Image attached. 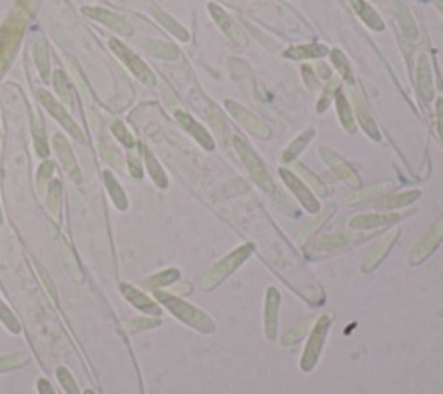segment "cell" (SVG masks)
Listing matches in <instances>:
<instances>
[{"instance_id": "cell-33", "label": "cell", "mask_w": 443, "mask_h": 394, "mask_svg": "<svg viewBox=\"0 0 443 394\" xmlns=\"http://www.w3.org/2000/svg\"><path fill=\"white\" fill-rule=\"evenodd\" d=\"M313 135H315V130H313V128H310V130H305L303 134H299L298 137H296L295 141H293L291 144L288 145V149L282 152V163L295 161V159L298 158V154H302L303 149H305L306 145H309V142L312 141Z\"/></svg>"}, {"instance_id": "cell-19", "label": "cell", "mask_w": 443, "mask_h": 394, "mask_svg": "<svg viewBox=\"0 0 443 394\" xmlns=\"http://www.w3.org/2000/svg\"><path fill=\"white\" fill-rule=\"evenodd\" d=\"M397 220H400L399 215H386V213H364V215H357L348 222L350 229L354 230H372L379 229V226L390 225V223H395Z\"/></svg>"}, {"instance_id": "cell-1", "label": "cell", "mask_w": 443, "mask_h": 394, "mask_svg": "<svg viewBox=\"0 0 443 394\" xmlns=\"http://www.w3.org/2000/svg\"><path fill=\"white\" fill-rule=\"evenodd\" d=\"M156 301L162 303L173 316L184 322L186 325L193 327V329L200 330L203 334H214L215 332V322L207 315L205 312H201L200 308H196L191 303L184 301V299L177 298V296L170 294L165 291H155Z\"/></svg>"}, {"instance_id": "cell-17", "label": "cell", "mask_w": 443, "mask_h": 394, "mask_svg": "<svg viewBox=\"0 0 443 394\" xmlns=\"http://www.w3.org/2000/svg\"><path fill=\"white\" fill-rule=\"evenodd\" d=\"M279 305H281V294L275 287L267 289L265 296V312H263V323H265V336L268 341H274L277 337V316H279Z\"/></svg>"}, {"instance_id": "cell-38", "label": "cell", "mask_w": 443, "mask_h": 394, "mask_svg": "<svg viewBox=\"0 0 443 394\" xmlns=\"http://www.w3.org/2000/svg\"><path fill=\"white\" fill-rule=\"evenodd\" d=\"M49 196H47V208L52 218H59V211H61V199H62V183L61 180L52 179L49 183Z\"/></svg>"}, {"instance_id": "cell-8", "label": "cell", "mask_w": 443, "mask_h": 394, "mask_svg": "<svg viewBox=\"0 0 443 394\" xmlns=\"http://www.w3.org/2000/svg\"><path fill=\"white\" fill-rule=\"evenodd\" d=\"M225 107L229 109V113L236 118L237 123H239L243 128H246V130L250 132V134H253L254 137L263 138V141L265 138H270L272 135L270 128H268L263 121L258 120L257 116H253L250 111L244 109L241 104L234 102V100H225Z\"/></svg>"}, {"instance_id": "cell-5", "label": "cell", "mask_w": 443, "mask_h": 394, "mask_svg": "<svg viewBox=\"0 0 443 394\" xmlns=\"http://www.w3.org/2000/svg\"><path fill=\"white\" fill-rule=\"evenodd\" d=\"M110 47L111 51L116 54V57L120 59V61L123 62V64L127 66V68L130 69V71L134 73V75L137 76L142 83H146V85H155L156 83L155 73L149 69V66L146 64V62L142 61L137 54H134L130 48L125 47V45L121 44L120 40H116V38H111Z\"/></svg>"}, {"instance_id": "cell-18", "label": "cell", "mask_w": 443, "mask_h": 394, "mask_svg": "<svg viewBox=\"0 0 443 394\" xmlns=\"http://www.w3.org/2000/svg\"><path fill=\"white\" fill-rule=\"evenodd\" d=\"M208 9H210L211 17L215 19V23L220 26V30L227 35V37H229V40H232L234 44H237V45L246 44V35L243 33V30H241V28L237 26L236 23H234L232 17H230L220 6H217V3H210V6H208Z\"/></svg>"}, {"instance_id": "cell-9", "label": "cell", "mask_w": 443, "mask_h": 394, "mask_svg": "<svg viewBox=\"0 0 443 394\" xmlns=\"http://www.w3.org/2000/svg\"><path fill=\"white\" fill-rule=\"evenodd\" d=\"M38 99H40V102L44 104L45 109L49 111V114H51L52 118H55V120H58L59 123H61L62 127H64L66 130H68L69 134L76 138V141H83V132L80 130L78 125L73 121V118L69 116L68 111L59 104V100L55 99V97H52L51 93L45 92V90H38Z\"/></svg>"}, {"instance_id": "cell-42", "label": "cell", "mask_w": 443, "mask_h": 394, "mask_svg": "<svg viewBox=\"0 0 443 394\" xmlns=\"http://www.w3.org/2000/svg\"><path fill=\"white\" fill-rule=\"evenodd\" d=\"M331 61H333V64L338 68L341 78L347 80V82H351V80H354V68H351L350 61H348L347 55H345L340 48L331 51Z\"/></svg>"}, {"instance_id": "cell-24", "label": "cell", "mask_w": 443, "mask_h": 394, "mask_svg": "<svg viewBox=\"0 0 443 394\" xmlns=\"http://www.w3.org/2000/svg\"><path fill=\"white\" fill-rule=\"evenodd\" d=\"M141 48H144L148 54H151L153 57L165 59V61H175L179 57V48L173 47V45L165 44L162 40H151V38H142L139 40Z\"/></svg>"}, {"instance_id": "cell-22", "label": "cell", "mask_w": 443, "mask_h": 394, "mask_svg": "<svg viewBox=\"0 0 443 394\" xmlns=\"http://www.w3.org/2000/svg\"><path fill=\"white\" fill-rule=\"evenodd\" d=\"M149 10H151L153 16L156 17V21H158V23L162 24L165 30H168L170 33L173 35V37H177L179 40H182V42L189 40V31H187L186 28H184L182 24L179 23V21L173 19L170 14H166L165 10L162 9V7L155 6V3H149Z\"/></svg>"}, {"instance_id": "cell-41", "label": "cell", "mask_w": 443, "mask_h": 394, "mask_svg": "<svg viewBox=\"0 0 443 394\" xmlns=\"http://www.w3.org/2000/svg\"><path fill=\"white\" fill-rule=\"evenodd\" d=\"M54 89L55 93L59 96V99L66 104V106H71L73 97H71V89H69V80L64 75V71H55L54 75Z\"/></svg>"}, {"instance_id": "cell-15", "label": "cell", "mask_w": 443, "mask_h": 394, "mask_svg": "<svg viewBox=\"0 0 443 394\" xmlns=\"http://www.w3.org/2000/svg\"><path fill=\"white\" fill-rule=\"evenodd\" d=\"M173 113H175L177 121H179V123L182 125V127L186 128L187 132H189L191 137H194V141H196L198 144L201 145V147L207 149V151H214L215 141H214V137L210 135V132H208L207 128L203 127V125L198 123V121L194 120V118L191 116L189 113H186L182 107L175 109Z\"/></svg>"}, {"instance_id": "cell-32", "label": "cell", "mask_w": 443, "mask_h": 394, "mask_svg": "<svg viewBox=\"0 0 443 394\" xmlns=\"http://www.w3.org/2000/svg\"><path fill=\"white\" fill-rule=\"evenodd\" d=\"M329 52V48L322 44H309V45H296V47L288 48L284 52L286 57L289 59H313L322 57Z\"/></svg>"}, {"instance_id": "cell-43", "label": "cell", "mask_w": 443, "mask_h": 394, "mask_svg": "<svg viewBox=\"0 0 443 394\" xmlns=\"http://www.w3.org/2000/svg\"><path fill=\"white\" fill-rule=\"evenodd\" d=\"M52 179H54V163L44 161L37 173V190L40 196H44L45 190L49 189V183L52 182Z\"/></svg>"}, {"instance_id": "cell-34", "label": "cell", "mask_w": 443, "mask_h": 394, "mask_svg": "<svg viewBox=\"0 0 443 394\" xmlns=\"http://www.w3.org/2000/svg\"><path fill=\"white\" fill-rule=\"evenodd\" d=\"M142 154H144L146 168H148L149 177L153 179V182H155L159 189H166V187H168V179H166L165 170L162 168L158 159H156L155 156L151 154V151H148V149H142Z\"/></svg>"}, {"instance_id": "cell-4", "label": "cell", "mask_w": 443, "mask_h": 394, "mask_svg": "<svg viewBox=\"0 0 443 394\" xmlns=\"http://www.w3.org/2000/svg\"><path fill=\"white\" fill-rule=\"evenodd\" d=\"M331 320H333V315L331 313H324L313 323L312 330H310L309 341H306V346L303 350L302 360H299V367H302L303 372H310L313 370V367L319 361L320 353L324 350V344H326L327 339V332H329L331 327Z\"/></svg>"}, {"instance_id": "cell-39", "label": "cell", "mask_w": 443, "mask_h": 394, "mask_svg": "<svg viewBox=\"0 0 443 394\" xmlns=\"http://www.w3.org/2000/svg\"><path fill=\"white\" fill-rule=\"evenodd\" d=\"M62 258H64V265L68 268V274L71 275L73 280L76 282H83V271L80 268L78 260H76L75 253H73L71 246H69L66 240H62Z\"/></svg>"}, {"instance_id": "cell-6", "label": "cell", "mask_w": 443, "mask_h": 394, "mask_svg": "<svg viewBox=\"0 0 443 394\" xmlns=\"http://www.w3.org/2000/svg\"><path fill=\"white\" fill-rule=\"evenodd\" d=\"M443 240V216L440 220L433 223L430 229L424 232V235L421 237L419 240L416 242V246L412 247L409 254V263L412 267H417V265L423 263L424 260L433 254V251L440 246V242Z\"/></svg>"}, {"instance_id": "cell-29", "label": "cell", "mask_w": 443, "mask_h": 394, "mask_svg": "<svg viewBox=\"0 0 443 394\" xmlns=\"http://www.w3.org/2000/svg\"><path fill=\"white\" fill-rule=\"evenodd\" d=\"M334 100H336V109H338V118H340V123L343 125L345 130L348 134H355V118H354V109H351L350 102L345 97V93L336 92L334 93Z\"/></svg>"}, {"instance_id": "cell-36", "label": "cell", "mask_w": 443, "mask_h": 394, "mask_svg": "<svg viewBox=\"0 0 443 394\" xmlns=\"http://www.w3.org/2000/svg\"><path fill=\"white\" fill-rule=\"evenodd\" d=\"M104 182H106V189L107 192H110V197L111 201L114 202V206H116L118 209H127L128 208V199H127V194H125V190L121 189V186L118 183V180L114 179L113 175H111V172H104Z\"/></svg>"}, {"instance_id": "cell-11", "label": "cell", "mask_w": 443, "mask_h": 394, "mask_svg": "<svg viewBox=\"0 0 443 394\" xmlns=\"http://www.w3.org/2000/svg\"><path fill=\"white\" fill-rule=\"evenodd\" d=\"M196 97L198 100L193 97V104H198V106H200V111L205 114L208 123L211 125V128L215 130V135H217V138L220 141V144L227 145V142H229V127H227L225 118L222 116L218 107L215 106V104H211L208 99H205L201 93H196Z\"/></svg>"}, {"instance_id": "cell-58", "label": "cell", "mask_w": 443, "mask_h": 394, "mask_svg": "<svg viewBox=\"0 0 443 394\" xmlns=\"http://www.w3.org/2000/svg\"><path fill=\"white\" fill-rule=\"evenodd\" d=\"M37 388H38V393L40 394H55L54 388H52L51 382H49L47 379H40L37 384Z\"/></svg>"}, {"instance_id": "cell-59", "label": "cell", "mask_w": 443, "mask_h": 394, "mask_svg": "<svg viewBox=\"0 0 443 394\" xmlns=\"http://www.w3.org/2000/svg\"><path fill=\"white\" fill-rule=\"evenodd\" d=\"M315 68H317V73H319V75L322 76V78H329V76H331L329 68H327L326 64H322V62H319V64H317Z\"/></svg>"}, {"instance_id": "cell-49", "label": "cell", "mask_w": 443, "mask_h": 394, "mask_svg": "<svg viewBox=\"0 0 443 394\" xmlns=\"http://www.w3.org/2000/svg\"><path fill=\"white\" fill-rule=\"evenodd\" d=\"M55 375H58L59 384L62 386V389H64L66 394H80V389H78V386H76L75 377L69 374L68 368L59 367L58 370H55Z\"/></svg>"}, {"instance_id": "cell-20", "label": "cell", "mask_w": 443, "mask_h": 394, "mask_svg": "<svg viewBox=\"0 0 443 394\" xmlns=\"http://www.w3.org/2000/svg\"><path fill=\"white\" fill-rule=\"evenodd\" d=\"M416 76H417V90H419L421 100H424V102L433 100V96H435L433 73H431V66L426 55H421L419 61H417Z\"/></svg>"}, {"instance_id": "cell-28", "label": "cell", "mask_w": 443, "mask_h": 394, "mask_svg": "<svg viewBox=\"0 0 443 394\" xmlns=\"http://www.w3.org/2000/svg\"><path fill=\"white\" fill-rule=\"evenodd\" d=\"M33 57L37 62L38 73H40L42 80L49 82L51 78V57H49V48L47 42L44 38H37L33 44Z\"/></svg>"}, {"instance_id": "cell-53", "label": "cell", "mask_w": 443, "mask_h": 394, "mask_svg": "<svg viewBox=\"0 0 443 394\" xmlns=\"http://www.w3.org/2000/svg\"><path fill=\"white\" fill-rule=\"evenodd\" d=\"M35 265H37V270H38V275H40V278H42V282H44V287L47 289V292L49 294L52 296V298H58V291H55V287H54V284H52V278L49 277V274H47V270H45L44 267H42L40 263H38V261H35Z\"/></svg>"}, {"instance_id": "cell-55", "label": "cell", "mask_w": 443, "mask_h": 394, "mask_svg": "<svg viewBox=\"0 0 443 394\" xmlns=\"http://www.w3.org/2000/svg\"><path fill=\"white\" fill-rule=\"evenodd\" d=\"M340 85V80H333V83H331L329 87H327L326 89V92H324V96L320 97V100H319V106H317V111H319V113H322L324 109H326L327 107V104H329V99H331V93L334 92V89H336V87Z\"/></svg>"}, {"instance_id": "cell-46", "label": "cell", "mask_w": 443, "mask_h": 394, "mask_svg": "<svg viewBox=\"0 0 443 394\" xmlns=\"http://www.w3.org/2000/svg\"><path fill=\"white\" fill-rule=\"evenodd\" d=\"M309 323H310V320H305V322L296 323V325H293L291 329L286 330V332L282 334V339H281L282 346H291V344H295L296 341L302 339V337L305 336L306 330H309V327H310Z\"/></svg>"}, {"instance_id": "cell-3", "label": "cell", "mask_w": 443, "mask_h": 394, "mask_svg": "<svg viewBox=\"0 0 443 394\" xmlns=\"http://www.w3.org/2000/svg\"><path fill=\"white\" fill-rule=\"evenodd\" d=\"M251 253H253V244H244V246L237 247L232 253L223 256L220 261H217V263L214 265V267L208 268L207 274L201 278V287H203L205 291H211V289H215L217 285H220L229 275H232L234 271L251 256Z\"/></svg>"}, {"instance_id": "cell-25", "label": "cell", "mask_w": 443, "mask_h": 394, "mask_svg": "<svg viewBox=\"0 0 443 394\" xmlns=\"http://www.w3.org/2000/svg\"><path fill=\"white\" fill-rule=\"evenodd\" d=\"M354 111L355 114H357L358 123H361V127L364 128L365 134H367L372 141H381V134H379L378 125L374 123L371 113H369L367 107H365L364 100H362L358 96L354 97Z\"/></svg>"}, {"instance_id": "cell-54", "label": "cell", "mask_w": 443, "mask_h": 394, "mask_svg": "<svg viewBox=\"0 0 443 394\" xmlns=\"http://www.w3.org/2000/svg\"><path fill=\"white\" fill-rule=\"evenodd\" d=\"M302 75H303V78H305L306 87H309L310 90H319L320 85H319V82H317V76L313 75L312 66H309V64L302 66Z\"/></svg>"}, {"instance_id": "cell-61", "label": "cell", "mask_w": 443, "mask_h": 394, "mask_svg": "<svg viewBox=\"0 0 443 394\" xmlns=\"http://www.w3.org/2000/svg\"><path fill=\"white\" fill-rule=\"evenodd\" d=\"M85 394H94V391H90V389H87Z\"/></svg>"}, {"instance_id": "cell-12", "label": "cell", "mask_w": 443, "mask_h": 394, "mask_svg": "<svg viewBox=\"0 0 443 394\" xmlns=\"http://www.w3.org/2000/svg\"><path fill=\"white\" fill-rule=\"evenodd\" d=\"M54 149L55 154H58L59 161H61L62 168L66 170V173L69 175V179L75 183H82L83 177H82V170H80L78 161L75 158V152L69 147L68 141L62 134H55L54 135Z\"/></svg>"}, {"instance_id": "cell-21", "label": "cell", "mask_w": 443, "mask_h": 394, "mask_svg": "<svg viewBox=\"0 0 443 394\" xmlns=\"http://www.w3.org/2000/svg\"><path fill=\"white\" fill-rule=\"evenodd\" d=\"M334 211H336V204H327L326 208H324L322 211L319 213V215L313 216V218H310L309 222H306L305 225L302 226V230L298 232V235H296V242L305 244L306 240H309L310 237H312L313 233H315L317 230H319L320 226H322L324 223H326L327 220H329L331 216L334 215Z\"/></svg>"}, {"instance_id": "cell-23", "label": "cell", "mask_w": 443, "mask_h": 394, "mask_svg": "<svg viewBox=\"0 0 443 394\" xmlns=\"http://www.w3.org/2000/svg\"><path fill=\"white\" fill-rule=\"evenodd\" d=\"M419 197H421V190H406V192L392 194V196H386V197L379 199V201H376L374 208L381 209V211L406 208V206L416 202Z\"/></svg>"}, {"instance_id": "cell-31", "label": "cell", "mask_w": 443, "mask_h": 394, "mask_svg": "<svg viewBox=\"0 0 443 394\" xmlns=\"http://www.w3.org/2000/svg\"><path fill=\"white\" fill-rule=\"evenodd\" d=\"M180 278V271L177 268H166V270L158 271V274L151 275L146 280H142V285L146 289H155V291H159V287H166V285L175 284Z\"/></svg>"}, {"instance_id": "cell-40", "label": "cell", "mask_w": 443, "mask_h": 394, "mask_svg": "<svg viewBox=\"0 0 443 394\" xmlns=\"http://www.w3.org/2000/svg\"><path fill=\"white\" fill-rule=\"evenodd\" d=\"M392 187V182H378V183H372V186L369 187H364V189H361L358 192H355L354 196H350L347 199L348 202H354V204H357V202H362L365 201V199H371L374 196H378V194L385 192L386 189H390Z\"/></svg>"}, {"instance_id": "cell-48", "label": "cell", "mask_w": 443, "mask_h": 394, "mask_svg": "<svg viewBox=\"0 0 443 394\" xmlns=\"http://www.w3.org/2000/svg\"><path fill=\"white\" fill-rule=\"evenodd\" d=\"M159 320L158 319H130V320H125L123 325L128 332L135 334V332H142V330H149V329H155V327L159 325Z\"/></svg>"}, {"instance_id": "cell-57", "label": "cell", "mask_w": 443, "mask_h": 394, "mask_svg": "<svg viewBox=\"0 0 443 394\" xmlns=\"http://www.w3.org/2000/svg\"><path fill=\"white\" fill-rule=\"evenodd\" d=\"M437 125H438V134L443 142V97L437 99Z\"/></svg>"}, {"instance_id": "cell-7", "label": "cell", "mask_w": 443, "mask_h": 394, "mask_svg": "<svg viewBox=\"0 0 443 394\" xmlns=\"http://www.w3.org/2000/svg\"><path fill=\"white\" fill-rule=\"evenodd\" d=\"M399 233H400V229H397L395 226V229H392V230H388L386 233H383V235L379 237V239L376 240L374 244H372L371 249L367 251V254H365L364 261H362V265H361V270L364 271V274L372 271L379 263H381L383 260H385L386 254L390 253L392 246L395 244Z\"/></svg>"}, {"instance_id": "cell-2", "label": "cell", "mask_w": 443, "mask_h": 394, "mask_svg": "<svg viewBox=\"0 0 443 394\" xmlns=\"http://www.w3.org/2000/svg\"><path fill=\"white\" fill-rule=\"evenodd\" d=\"M232 144H234V147H236L237 154H239L241 161L244 163L246 170L250 172L251 179L254 180V183H257V186L260 187L261 190H265L267 194H270V196L288 202V199L286 197L282 199L281 194H279L277 186H275L274 180H272V177H270V173H268L267 168H265V165H263V161L260 159V156H258L257 152L253 151V147H251V145L247 144V142L244 141L243 137H241V135H234Z\"/></svg>"}, {"instance_id": "cell-10", "label": "cell", "mask_w": 443, "mask_h": 394, "mask_svg": "<svg viewBox=\"0 0 443 394\" xmlns=\"http://www.w3.org/2000/svg\"><path fill=\"white\" fill-rule=\"evenodd\" d=\"M279 173H281L282 182H284L286 186H288V189L291 190V192L295 194L296 197H298V201L302 202V206L306 209V211L309 213H319L320 211L319 201H317L312 190L306 187V183L303 182L299 177H296L295 173L289 172V170H284V168L279 170Z\"/></svg>"}, {"instance_id": "cell-51", "label": "cell", "mask_w": 443, "mask_h": 394, "mask_svg": "<svg viewBox=\"0 0 443 394\" xmlns=\"http://www.w3.org/2000/svg\"><path fill=\"white\" fill-rule=\"evenodd\" d=\"M127 163H128V172H130V175L134 177V179H141L142 177V163H141V156H139L137 149L135 147H132L130 151H128Z\"/></svg>"}, {"instance_id": "cell-35", "label": "cell", "mask_w": 443, "mask_h": 394, "mask_svg": "<svg viewBox=\"0 0 443 394\" xmlns=\"http://www.w3.org/2000/svg\"><path fill=\"white\" fill-rule=\"evenodd\" d=\"M31 132H33V145L35 151L40 158H47L49 156V144L47 137H45V127L44 121L40 120L38 114H33V120H31Z\"/></svg>"}, {"instance_id": "cell-52", "label": "cell", "mask_w": 443, "mask_h": 394, "mask_svg": "<svg viewBox=\"0 0 443 394\" xmlns=\"http://www.w3.org/2000/svg\"><path fill=\"white\" fill-rule=\"evenodd\" d=\"M68 66H69V71H71V75H73V80H75V83L78 85V90H80V93H82V97H85V100H90V92H89V89H87L85 82H83L82 75H80L78 66L75 64V61H73V59H68Z\"/></svg>"}, {"instance_id": "cell-27", "label": "cell", "mask_w": 443, "mask_h": 394, "mask_svg": "<svg viewBox=\"0 0 443 394\" xmlns=\"http://www.w3.org/2000/svg\"><path fill=\"white\" fill-rule=\"evenodd\" d=\"M358 237L354 235V233H327V235L320 237L315 242L312 244L313 251H331V249H340V247H345L347 244L354 242Z\"/></svg>"}, {"instance_id": "cell-63", "label": "cell", "mask_w": 443, "mask_h": 394, "mask_svg": "<svg viewBox=\"0 0 443 394\" xmlns=\"http://www.w3.org/2000/svg\"><path fill=\"white\" fill-rule=\"evenodd\" d=\"M440 6H442V9H443V0H440Z\"/></svg>"}, {"instance_id": "cell-13", "label": "cell", "mask_w": 443, "mask_h": 394, "mask_svg": "<svg viewBox=\"0 0 443 394\" xmlns=\"http://www.w3.org/2000/svg\"><path fill=\"white\" fill-rule=\"evenodd\" d=\"M320 156H322V159L326 161V165L329 166L343 182H347L348 186L354 187V189L361 187V179H358V175L341 156H338L336 152L331 151V149L327 147H320Z\"/></svg>"}, {"instance_id": "cell-14", "label": "cell", "mask_w": 443, "mask_h": 394, "mask_svg": "<svg viewBox=\"0 0 443 394\" xmlns=\"http://www.w3.org/2000/svg\"><path fill=\"white\" fill-rule=\"evenodd\" d=\"M82 10L83 14H87V16L92 17V19L99 21V23L106 24V26H110L111 30H114L116 33L125 35V37H130V35L134 33V26H132L125 17L118 16V14L111 12V10L103 9V7H83Z\"/></svg>"}, {"instance_id": "cell-16", "label": "cell", "mask_w": 443, "mask_h": 394, "mask_svg": "<svg viewBox=\"0 0 443 394\" xmlns=\"http://www.w3.org/2000/svg\"><path fill=\"white\" fill-rule=\"evenodd\" d=\"M120 291L121 294L125 296L130 305H134L139 312L146 313V315H151V316H159L162 315V308H159L158 303L155 301L153 298L146 296L141 289L134 287L132 284H121L120 285Z\"/></svg>"}, {"instance_id": "cell-44", "label": "cell", "mask_w": 443, "mask_h": 394, "mask_svg": "<svg viewBox=\"0 0 443 394\" xmlns=\"http://www.w3.org/2000/svg\"><path fill=\"white\" fill-rule=\"evenodd\" d=\"M28 361H30V355L28 353L3 355V357H0V374L23 367V365L28 364Z\"/></svg>"}, {"instance_id": "cell-37", "label": "cell", "mask_w": 443, "mask_h": 394, "mask_svg": "<svg viewBox=\"0 0 443 394\" xmlns=\"http://www.w3.org/2000/svg\"><path fill=\"white\" fill-rule=\"evenodd\" d=\"M295 172L298 173L299 179H302L303 182L306 183V187H309L310 190H313V192H315L317 196H320V197H326L327 196V187L324 186V183L320 182V180L317 179V177L313 175V173L310 172L309 168H305V166H303L302 163H296Z\"/></svg>"}, {"instance_id": "cell-56", "label": "cell", "mask_w": 443, "mask_h": 394, "mask_svg": "<svg viewBox=\"0 0 443 394\" xmlns=\"http://www.w3.org/2000/svg\"><path fill=\"white\" fill-rule=\"evenodd\" d=\"M162 90H163V97H165L166 102L170 104V107H172V111L179 109V100H177L175 93L172 92V89H170L168 85H165V83H162Z\"/></svg>"}, {"instance_id": "cell-62", "label": "cell", "mask_w": 443, "mask_h": 394, "mask_svg": "<svg viewBox=\"0 0 443 394\" xmlns=\"http://www.w3.org/2000/svg\"><path fill=\"white\" fill-rule=\"evenodd\" d=\"M0 222H2V208H0Z\"/></svg>"}, {"instance_id": "cell-45", "label": "cell", "mask_w": 443, "mask_h": 394, "mask_svg": "<svg viewBox=\"0 0 443 394\" xmlns=\"http://www.w3.org/2000/svg\"><path fill=\"white\" fill-rule=\"evenodd\" d=\"M110 128H111V132H113L114 137H116L118 141H120L121 144L125 145V147H128V149L135 147V138L132 137V134L128 132V128L125 127V125L121 123L120 120H116V118H111Z\"/></svg>"}, {"instance_id": "cell-47", "label": "cell", "mask_w": 443, "mask_h": 394, "mask_svg": "<svg viewBox=\"0 0 443 394\" xmlns=\"http://www.w3.org/2000/svg\"><path fill=\"white\" fill-rule=\"evenodd\" d=\"M0 322H2L3 325H6V329H9L10 332L14 334L21 332L19 320H17V316L14 315L12 310H10L9 306L2 301V299H0Z\"/></svg>"}, {"instance_id": "cell-30", "label": "cell", "mask_w": 443, "mask_h": 394, "mask_svg": "<svg viewBox=\"0 0 443 394\" xmlns=\"http://www.w3.org/2000/svg\"><path fill=\"white\" fill-rule=\"evenodd\" d=\"M397 19H399L400 28H402L403 37L409 42H417V38H419V28H417L410 10L406 6H402V3L397 7Z\"/></svg>"}, {"instance_id": "cell-26", "label": "cell", "mask_w": 443, "mask_h": 394, "mask_svg": "<svg viewBox=\"0 0 443 394\" xmlns=\"http://www.w3.org/2000/svg\"><path fill=\"white\" fill-rule=\"evenodd\" d=\"M348 2H350V6L354 7V10L357 12V16L361 17V19L364 21V23L367 24L371 30L381 31L383 28H385V23H383L381 16H379V14L376 12V10L372 9V7L369 6L365 0H348Z\"/></svg>"}, {"instance_id": "cell-50", "label": "cell", "mask_w": 443, "mask_h": 394, "mask_svg": "<svg viewBox=\"0 0 443 394\" xmlns=\"http://www.w3.org/2000/svg\"><path fill=\"white\" fill-rule=\"evenodd\" d=\"M99 149H101V154H103V158L106 159L107 163H111V165H113L114 168L123 170V159H121L120 152H118L116 149L113 147V145L107 144V142L103 138V141H101Z\"/></svg>"}, {"instance_id": "cell-60", "label": "cell", "mask_w": 443, "mask_h": 394, "mask_svg": "<svg viewBox=\"0 0 443 394\" xmlns=\"http://www.w3.org/2000/svg\"><path fill=\"white\" fill-rule=\"evenodd\" d=\"M175 291L180 292V294H186V292H191V287L187 284L186 285H177Z\"/></svg>"}]
</instances>
